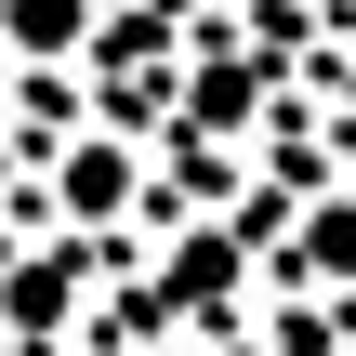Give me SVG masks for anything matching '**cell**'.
<instances>
[{
	"instance_id": "1",
	"label": "cell",
	"mask_w": 356,
	"mask_h": 356,
	"mask_svg": "<svg viewBox=\"0 0 356 356\" xmlns=\"http://www.w3.org/2000/svg\"><path fill=\"white\" fill-rule=\"evenodd\" d=\"M79 291H92V251H79V238H53V251H26V264L0 277V317H13L26 343H53V330L79 317Z\"/></svg>"
},
{
	"instance_id": "2",
	"label": "cell",
	"mask_w": 356,
	"mask_h": 356,
	"mask_svg": "<svg viewBox=\"0 0 356 356\" xmlns=\"http://www.w3.org/2000/svg\"><path fill=\"white\" fill-rule=\"evenodd\" d=\"M53 198H66V225H119V211L145 198V159H132L119 132H92V145L53 159Z\"/></svg>"
},
{
	"instance_id": "3",
	"label": "cell",
	"mask_w": 356,
	"mask_h": 356,
	"mask_svg": "<svg viewBox=\"0 0 356 356\" xmlns=\"http://www.w3.org/2000/svg\"><path fill=\"white\" fill-rule=\"evenodd\" d=\"M251 119H264V66H251V53H198V66H185V132L225 145V132H251Z\"/></svg>"
},
{
	"instance_id": "4",
	"label": "cell",
	"mask_w": 356,
	"mask_h": 356,
	"mask_svg": "<svg viewBox=\"0 0 356 356\" xmlns=\"http://www.w3.org/2000/svg\"><path fill=\"white\" fill-rule=\"evenodd\" d=\"M0 53H13V66H66V53H92V0H0Z\"/></svg>"
},
{
	"instance_id": "5",
	"label": "cell",
	"mask_w": 356,
	"mask_h": 356,
	"mask_svg": "<svg viewBox=\"0 0 356 356\" xmlns=\"http://www.w3.org/2000/svg\"><path fill=\"white\" fill-rule=\"evenodd\" d=\"M291 277H304V291H343V277H356V198H304V225H291Z\"/></svg>"
},
{
	"instance_id": "6",
	"label": "cell",
	"mask_w": 356,
	"mask_h": 356,
	"mask_svg": "<svg viewBox=\"0 0 356 356\" xmlns=\"http://www.w3.org/2000/svg\"><path fill=\"white\" fill-rule=\"evenodd\" d=\"M225 277H238V238H225V225H198V238L172 251V291H185V304H225Z\"/></svg>"
}]
</instances>
